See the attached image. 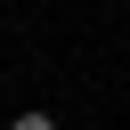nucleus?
I'll list each match as a JSON object with an SVG mask.
<instances>
[{
	"mask_svg": "<svg viewBox=\"0 0 130 130\" xmlns=\"http://www.w3.org/2000/svg\"><path fill=\"white\" fill-rule=\"evenodd\" d=\"M16 130H57V114H16Z\"/></svg>",
	"mask_w": 130,
	"mask_h": 130,
	"instance_id": "1",
	"label": "nucleus"
}]
</instances>
